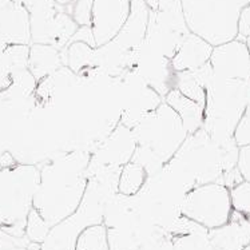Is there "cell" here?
Wrapping results in <instances>:
<instances>
[{"mask_svg": "<svg viewBox=\"0 0 250 250\" xmlns=\"http://www.w3.org/2000/svg\"><path fill=\"white\" fill-rule=\"evenodd\" d=\"M30 44H8L4 52L0 55L5 70L11 74L24 70L28 66Z\"/></svg>", "mask_w": 250, "mask_h": 250, "instance_id": "obj_27", "label": "cell"}, {"mask_svg": "<svg viewBox=\"0 0 250 250\" xmlns=\"http://www.w3.org/2000/svg\"><path fill=\"white\" fill-rule=\"evenodd\" d=\"M137 141L131 128L118 122L91 153L87 168L123 167L131 161Z\"/></svg>", "mask_w": 250, "mask_h": 250, "instance_id": "obj_12", "label": "cell"}, {"mask_svg": "<svg viewBox=\"0 0 250 250\" xmlns=\"http://www.w3.org/2000/svg\"><path fill=\"white\" fill-rule=\"evenodd\" d=\"M214 250H244L250 245V218L233 210L225 225L209 230Z\"/></svg>", "mask_w": 250, "mask_h": 250, "instance_id": "obj_17", "label": "cell"}, {"mask_svg": "<svg viewBox=\"0 0 250 250\" xmlns=\"http://www.w3.org/2000/svg\"><path fill=\"white\" fill-rule=\"evenodd\" d=\"M0 38L7 44H31L30 15L21 1L0 0Z\"/></svg>", "mask_w": 250, "mask_h": 250, "instance_id": "obj_16", "label": "cell"}, {"mask_svg": "<svg viewBox=\"0 0 250 250\" xmlns=\"http://www.w3.org/2000/svg\"><path fill=\"white\" fill-rule=\"evenodd\" d=\"M92 3L94 0H75L66 7L67 12L79 27L91 26Z\"/></svg>", "mask_w": 250, "mask_h": 250, "instance_id": "obj_31", "label": "cell"}, {"mask_svg": "<svg viewBox=\"0 0 250 250\" xmlns=\"http://www.w3.org/2000/svg\"><path fill=\"white\" fill-rule=\"evenodd\" d=\"M233 138L240 147L250 145V103L246 106L245 111L235 126Z\"/></svg>", "mask_w": 250, "mask_h": 250, "instance_id": "obj_32", "label": "cell"}, {"mask_svg": "<svg viewBox=\"0 0 250 250\" xmlns=\"http://www.w3.org/2000/svg\"><path fill=\"white\" fill-rule=\"evenodd\" d=\"M94 47L83 42H71L62 50L63 63L71 71L78 74L83 68L94 64Z\"/></svg>", "mask_w": 250, "mask_h": 250, "instance_id": "obj_23", "label": "cell"}, {"mask_svg": "<svg viewBox=\"0 0 250 250\" xmlns=\"http://www.w3.org/2000/svg\"><path fill=\"white\" fill-rule=\"evenodd\" d=\"M16 164L18 162H16L15 157L11 154V151H8L5 143L0 138V167H10Z\"/></svg>", "mask_w": 250, "mask_h": 250, "instance_id": "obj_37", "label": "cell"}, {"mask_svg": "<svg viewBox=\"0 0 250 250\" xmlns=\"http://www.w3.org/2000/svg\"><path fill=\"white\" fill-rule=\"evenodd\" d=\"M250 0H181L190 32L211 46L233 41L238 34V21Z\"/></svg>", "mask_w": 250, "mask_h": 250, "instance_id": "obj_6", "label": "cell"}, {"mask_svg": "<svg viewBox=\"0 0 250 250\" xmlns=\"http://www.w3.org/2000/svg\"><path fill=\"white\" fill-rule=\"evenodd\" d=\"M231 208L250 218V182L242 181L229 190Z\"/></svg>", "mask_w": 250, "mask_h": 250, "instance_id": "obj_29", "label": "cell"}, {"mask_svg": "<svg viewBox=\"0 0 250 250\" xmlns=\"http://www.w3.org/2000/svg\"><path fill=\"white\" fill-rule=\"evenodd\" d=\"M30 15L31 43L51 44L63 50L78 30L66 7L55 0H23Z\"/></svg>", "mask_w": 250, "mask_h": 250, "instance_id": "obj_8", "label": "cell"}, {"mask_svg": "<svg viewBox=\"0 0 250 250\" xmlns=\"http://www.w3.org/2000/svg\"><path fill=\"white\" fill-rule=\"evenodd\" d=\"M131 130L137 141L131 161L143 166L147 175L162 170L189 135L178 114L165 102Z\"/></svg>", "mask_w": 250, "mask_h": 250, "instance_id": "obj_3", "label": "cell"}, {"mask_svg": "<svg viewBox=\"0 0 250 250\" xmlns=\"http://www.w3.org/2000/svg\"><path fill=\"white\" fill-rule=\"evenodd\" d=\"M209 63L215 77L248 82L250 78V52L240 39L213 47Z\"/></svg>", "mask_w": 250, "mask_h": 250, "instance_id": "obj_14", "label": "cell"}, {"mask_svg": "<svg viewBox=\"0 0 250 250\" xmlns=\"http://www.w3.org/2000/svg\"><path fill=\"white\" fill-rule=\"evenodd\" d=\"M39 179L38 165L16 164L0 167V229L18 237L24 235Z\"/></svg>", "mask_w": 250, "mask_h": 250, "instance_id": "obj_5", "label": "cell"}, {"mask_svg": "<svg viewBox=\"0 0 250 250\" xmlns=\"http://www.w3.org/2000/svg\"><path fill=\"white\" fill-rule=\"evenodd\" d=\"M75 250H110L104 224L91 225L83 230L78 237Z\"/></svg>", "mask_w": 250, "mask_h": 250, "instance_id": "obj_25", "label": "cell"}, {"mask_svg": "<svg viewBox=\"0 0 250 250\" xmlns=\"http://www.w3.org/2000/svg\"><path fill=\"white\" fill-rule=\"evenodd\" d=\"M205 90L206 101L202 128L218 142L231 139L237 123L249 104L248 84L245 81L213 75Z\"/></svg>", "mask_w": 250, "mask_h": 250, "instance_id": "obj_4", "label": "cell"}, {"mask_svg": "<svg viewBox=\"0 0 250 250\" xmlns=\"http://www.w3.org/2000/svg\"><path fill=\"white\" fill-rule=\"evenodd\" d=\"M119 84L128 88L131 92L127 106L123 108L118 121L128 128L135 127L150 112L154 111L164 102V98L148 86L133 70H127L123 74Z\"/></svg>", "mask_w": 250, "mask_h": 250, "instance_id": "obj_13", "label": "cell"}, {"mask_svg": "<svg viewBox=\"0 0 250 250\" xmlns=\"http://www.w3.org/2000/svg\"><path fill=\"white\" fill-rule=\"evenodd\" d=\"M190 30L184 18L181 3L166 10L150 11L147 30L143 41L171 59Z\"/></svg>", "mask_w": 250, "mask_h": 250, "instance_id": "obj_10", "label": "cell"}, {"mask_svg": "<svg viewBox=\"0 0 250 250\" xmlns=\"http://www.w3.org/2000/svg\"><path fill=\"white\" fill-rule=\"evenodd\" d=\"M50 230H51V226L48 225V222L39 214L38 210L32 208L28 213V217H27L24 235L31 242L42 245L47 238Z\"/></svg>", "mask_w": 250, "mask_h": 250, "instance_id": "obj_28", "label": "cell"}, {"mask_svg": "<svg viewBox=\"0 0 250 250\" xmlns=\"http://www.w3.org/2000/svg\"><path fill=\"white\" fill-rule=\"evenodd\" d=\"M244 250H250V245H249V246H246V248H245V249H244Z\"/></svg>", "mask_w": 250, "mask_h": 250, "instance_id": "obj_42", "label": "cell"}, {"mask_svg": "<svg viewBox=\"0 0 250 250\" xmlns=\"http://www.w3.org/2000/svg\"><path fill=\"white\" fill-rule=\"evenodd\" d=\"M164 102L167 103L168 106L178 114L188 134L195 133L197 130L202 127L205 108L202 104L185 97L184 94H181L177 88H171L165 95Z\"/></svg>", "mask_w": 250, "mask_h": 250, "instance_id": "obj_22", "label": "cell"}, {"mask_svg": "<svg viewBox=\"0 0 250 250\" xmlns=\"http://www.w3.org/2000/svg\"><path fill=\"white\" fill-rule=\"evenodd\" d=\"M246 84H248V97H249V103H250V78H249V81L246 82Z\"/></svg>", "mask_w": 250, "mask_h": 250, "instance_id": "obj_41", "label": "cell"}, {"mask_svg": "<svg viewBox=\"0 0 250 250\" xmlns=\"http://www.w3.org/2000/svg\"><path fill=\"white\" fill-rule=\"evenodd\" d=\"M75 0H55L56 4L62 5V7H67V5H70L71 3H74Z\"/></svg>", "mask_w": 250, "mask_h": 250, "instance_id": "obj_39", "label": "cell"}, {"mask_svg": "<svg viewBox=\"0 0 250 250\" xmlns=\"http://www.w3.org/2000/svg\"><path fill=\"white\" fill-rule=\"evenodd\" d=\"M249 5H250V4H249Z\"/></svg>", "mask_w": 250, "mask_h": 250, "instance_id": "obj_44", "label": "cell"}, {"mask_svg": "<svg viewBox=\"0 0 250 250\" xmlns=\"http://www.w3.org/2000/svg\"><path fill=\"white\" fill-rule=\"evenodd\" d=\"M7 46H8V44H7V43H5V42L1 39V38H0V55L4 52V50L7 48Z\"/></svg>", "mask_w": 250, "mask_h": 250, "instance_id": "obj_40", "label": "cell"}, {"mask_svg": "<svg viewBox=\"0 0 250 250\" xmlns=\"http://www.w3.org/2000/svg\"><path fill=\"white\" fill-rule=\"evenodd\" d=\"M213 47L214 46H211L201 36L190 32L170 59L173 70L175 72L191 71L204 66L205 63L209 62Z\"/></svg>", "mask_w": 250, "mask_h": 250, "instance_id": "obj_19", "label": "cell"}, {"mask_svg": "<svg viewBox=\"0 0 250 250\" xmlns=\"http://www.w3.org/2000/svg\"><path fill=\"white\" fill-rule=\"evenodd\" d=\"M174 88H177L181 94L188 97L191 101L202 104L205 107L206 101V90L194 77L193 71H179L175 72L174 79Z\"/></svg>", "mask_w": 250, "mask_h": 250, "instance_id": "obj_26", "label": "cell"}, {"mask_svg": "<svg viewBox=\"0 0 250 250\" xmlns=\"http://www.w3.org/2000/svg\"><path fill=\"white\" fill-rule=\"evenodd\" d=\"M130 70L137 72L162 98L174 88L175 71L170 59L145 41L131 54Z\"/></svg>", "mask_w": 250, "mask_h": 250, "instance_id": "obj_11", "label": "cell"}, {"mask_svg": "<svg viewBox=\"0 0 250 250\" xmlns=\"http://www.w3.org/2000/svg\"><path fill=\"white\" fill-rule=\"evenodd\" d=\"M147 177V171L143 166L130 161L121 170L118 181V193L125 195H135L143 188Z\"/></svg>", "mask_w": 250, "mask_h": 250, "instance_id": "obj_24", "label": "cell"}, {"mask_svg": "<svg viewBox=\"0 0 250 250\" xmlns=\"http://www.w3.org/2000/svg\"><path fill=\"white\" fill-rule=\"evenodd\" d=\"M235 39L244 42L250 52V5L245 7L241 12L238 21V34Z\"/></svg>", "mask_w": 250, "mask_h": 250, "instance_id": "obj_33", "label": "cell"}, {"mask_svg": "<svg viewBox=\"0 0 250 250\" xmlns=\"http://www.w3.org/2000/svg\"><path fill=\"white\" fill-rule=\"evenodd\" d=\"M148 14L150 10L143 0H131L127 21L111 41L115 42L118 46L122 47L127 52H133L135 48L141 46L146 36Z\"/></svg>", "mask_w": 250, "mask_h": 250, "instance_id": "obj_18", "label": "cell"}, {"mask_svg": "<svg viewBox=\"0 0 250 250\" xmlns=\"http://www.w3.org/2000/svg\"><path fill=\"white\" fill-rule=\"evenodd\" d=\"M0 250H42V246L31 242L26 235H12L0 229Z\"/></svg>", "mask_w": 250, "mask_h": 250, "instance_id": "obj_30", "label": "cell"}, {"mask_svg": "<svg viewBox=\"0 0 250 250\" xmlns=\"http://www.w3.org/2000/svg\"><path fill=\"white\" fill-rule=\"evenodd\" d=\"M62 66H64L62 50H58L51 44L31 43L27 68L38 82L58 71Z\"/></svg>", "mask_w": 250, "mask_h": 250, "instance_id": "obj_21", "label": "cell"}, {"mask_svg": "<svg viewBox=\"0 0 250 250\" xmlns=\"http://www.w3.org/2000/svg\"><path fill=\"white\" fill-rule=\"evenodd\" d=\"M145 4L147 5V8L150 11H158L159 8V3L158 0H143Z\"/></svg>", "mask_w": 250, "mask_h": 250, "instance_id": "obj_38", "label": "cell"}, {"mask_svg": "<svg viewBox=\"0 0 250 250\" xmlns=\"http://www.w3.org/2000/svg\"><path fill=\"white\" fill-rule=\"evenodd\" d=\"M240 146L234 138L218 142L201 127L189 134L165 167L178 177L189 190L218 182L221 175L237 167Z\"/></svg>", "mask_w": 250, "mask_h": 250, "instance_id": "obj_2", "label": "cell"}, {"mask_svg": "<svg viewBox=\"0 0 250 250\" xmlns=\"http://www.w3.org/2000/svg\"><path fill=\"white\" fill-rule=\"evenodd\" d=\"M88 150L59 153L38 165L41 179L32 199V208L50 226L71 215L79 208L87 188Z\"/></svg>", "mask_w": 250, "mask_h": 250, "instance_id": "obj_1", "label": "cell"}, {"mask_svg": "<svg viewBox=\"0 0 250 250\" xmlns=\"http://www.w3.org/2000/svg\"><path fill=\"white\" fill-rule=\"evenodd\" d=\"M231 211L229 189L218 182L201 185L191 189L182 205L184 217L209 230L226 224Z\"/></svg>", "mask_w": 250, "mask_h": 250, "instance_id": "obj_9", "label": "cell"}, {"mask_svg": "<svg viewBox=\"0 0 250 250\" xmlns=\"http://www.w3.org/2000/svg\"><path fill=\"white\" fill-rule=\"evenodd\" d=\"M18 1H21V3H23V0H18Z\"/></svg>", "mask_w": 250, "mask_h": 250, "instance_id": "obj_43", "label": "cell"}, {"mask_svg": "<svg viewBox=\"0 0 250 250\" xmlns=\"http://www.w3.org/2000/svg\"><path fill=\"white\" fill-rule=\"evenodd\" d=\"M131 0H94L91 28L97 47L114 39L126 23Z\"/></svg>", "mask_w": 250, "mask_h": 250, "instance_id": "obj_15", "label": "cell"}, {"mask_svg": "<svg viewBox=\"0 0 250 250\" xmlns=\"http://www.w3.org/2000/svg\"><path fill=\"white\" fill-rule=\"evenodd\" d=\"M75 86H79V78L77 74L67 66H62L58 71L38 82L35 91L38 107H51L59 92Z\"/></svg>", "mask_w": 250, "mask_h": 250, "instance_id": "obj_20", "label": "cell"}, {"mask_svg": "<svg viewBox=\"0 0 250 250\" xmlns=\"http://www.w3.org/2000/svg\"><path fill=\"white\" fill-rule=\"evenodd\" d=\"M71 42H83L86 43L88 46L91 47H97V43H95V38H94V34H92V28L91 26H82L78 27V30L75 31V34L72 35Z\"/></svg>", "mask_w": 250, "mask_h": 250, "instance_id": "obj_35", "label": "cell"}, {"mask_svg": "<svg viewBox=\"0 0 250 250\" xmlns=\"http://www.w3.org/2000/svg\"><path fill=\"white\" fill-rule=\"evenodd\" d=\"M189 191L175 174L164 167L148 175L134 197L143 220L167 230L182 215V205Z\"/></svg>", "mask_w": 250, "mask_h": 250, "instance_id": "obj_7", "label": "cell"}, {"mask_svg": "<svg viewBox=\"0 0 250 250\" xmlns=\"http://www.w3.org/2000/svg\"><path fill=\"white\" fill-rule=\"evenodd\" d=\"M237 168L240 170L244 181L250 182V145L240 147Z\"/></svg>", "mask_w": 250, "mask_h": 250, "instance_id": "obj_34", "label": "cell"}, {"mask_svg": "<svg viewBox=\"0 0 250 250\" xmlns=\"http://www.w3.org/2000/svg\"><path fill=\"white\" fill-rule=\"evenodd\" d=\"M244 181L242 178V175H241L240 170L237 167L231 168V170H228V171H225L222 175H221L220 181H218V184L224 185L226 186L228 189H231V188H234L238 184H241Z\"/></svg>", "mask_w": 250, "mask_h": 250, "instance_id": "obj_36", "label": "cell"}]
</instances>
